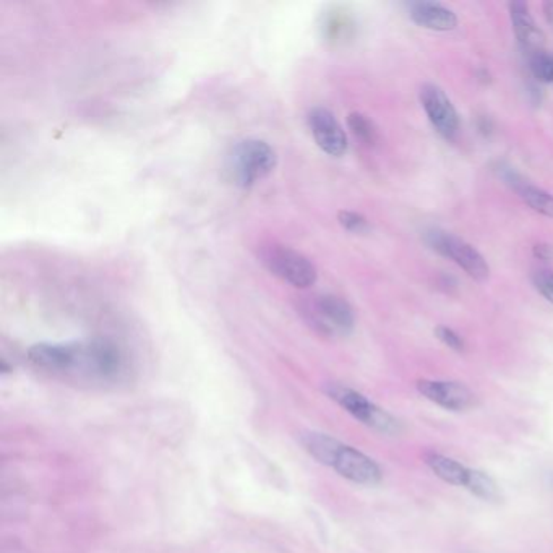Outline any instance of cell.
Segmentation results:
<instances>
[{
	"label": "cell",
	"instance_id": "20",
	"mask_svg": "<svg viewBox=\"0 0 553 553\" xmlns=\"http://www.w3.org/2000/svg\"><path fill=\"white\" fill-rule=\"evenodd\" d=\"M534 285H536L537 291L542 294L547 301L553 303V273L539 271L534 275Z\"/></svg>",
	"mask_w": 553,
	"mask_h": 553
},
{
	"label": "cell",
	"instance_id": "9",
	"mask_svg": "<svg viewBox=\"0 0 553 553\" xmlns=\"http://www.w3.org/2000/svg\"><path fill=\"white\" fill-rule=\"evenodd\" d=\"M307 122L320 150L333 158L343 156L347 150V136L331 110L313 108L307 116Z\"/></svg>",
	"mask_w": 553,
	"mask_h": 553
},
{
	"label": "cell",
	"instance_id": "1",
	"mask_svg": "<svg viewBox=\"0 0 553 553\" xmlns=\"http://www.w3.org/2000/svg\"><path fill=\"white\" fill-rule=\"evenodd\" d=\"M34 367L62 377L114 383L124 377L127 356L110 339L83 343L34 344L28 351Z\"/></svg>",
	"mask_w": 553,
	"mask_h": 553
},
{
	"label": "cell",
	"instance_id": "4",
	"mask_svg": "<svg viewBox=\"0 0 553 553\" xmlns=\"http://www.w3.org/2000/svg\"><path fill=\"white\" fill-rule=\"evenodd\" d=\"M276 151L269 143L247 138L235 143L227 156V171L241 187H251L276 168Z\"/></svg>",
	"mask_w": 553,
	"mask_h": 553
},
{
	"label": "cell",
	"instance_id": "2",
	"mask_svg": "<svg viewBox=\"0 0 553 553\" xmlns=\"http://www.w3.org/2000/svg\"><path fill=\"white\" fill-rule=\"evenodd\" d=\"M302 444L317 461L354 484L377 486L383 478L380 466L372 458L333 436L309 432L302 436Z\"/></svg>",
	"mask_w": 553,
	"mask_h": 553
},
{
	"label": "cell",
	"instance_id": "6",
	"mask_svg": "<svg viewBox=\"0 0 553 553\" xmlns=\"http://www.w3.org/2000/svg\"><path fill=\"white\" fill-rule=\"evenodd\" d=\"M331 399H335L344 411L349 412L354 419L359 420L364 426L377 430L386 435H396L401 430L399 420L394 419L391 414L382 409L375 402L370 401L364 394L343 385H329L327 388Z\"/></svg>",
	"mask_w": 553,
	"mask_h": 553
},
{
	"label": "cell",
	"instance_id": "3",
	"mask_svg": "<svg viewBox=\"0 0 553 553\" xmlns=\"http://www.w3.org/2000/svg\"><path fill=\"white\" fill-rule=\"evenodd\" d=\"M299 313L320 335L328 338L347 336L354 329V312L347 302L333 294H313L301 297Z\"/></svg>",
	"mask_w": 553,
	"mask_h": 553
},
{
	"label": "cell",
	"instance_id": "11",
	"mask_svg": "<svg viewBox=\"0 0 553 553\" xmlns=\"http://www.w3.org/2000/svg\"><path fill=\"white\" fill-rule=\"evenodd\" d=\"M409 15L414 23L432 31H452L458 25L456 13L438 2H412Z\"/></svg>",
	"mask_w": 553,
	"mask_h": 553
},
{
	"label": "cell",
	"instance_id": "15",
	"mask_svg": "<svg viewBox=\"0 0 553 553\" xmlns=\"http://www.w3.org/2000/svg\"><path fill=\"white\" fill-rule=\"evenodd\" d=\"M470 490V494L476 495L478 498L486 502H502V490L494 478H490L486 472L478 470H470L468 484L464 487Z\"/></svg>",
	"mask_w": 553,
	"mask_h": 553
},
{
	"label": "cell",
	"instance_id": "17",
	"mask_svg": "<svg viewBox=\"0 0 553 553\" xmlns=\"http://www.w3.org/2000/svg\"><path fill=\"white\" fill-rule=\"evenodd\" d=\"M531 72L542 83L553 82V56L545 54L544 50H539L531 54Z\"/></svg>",
	"mask_w": 553,
	"mask_h": 553
},
{
	"label": "cell",
	"instance_id": "18",
	"mask_svg": "<svg viewBox=\"0 0 553 553\" xmlns=\"http://www.w3.org/2000/svg\"><path fill=\"white\" fill-rule=\"evenodd\" d=\"M339 224L352 234H365L369 231V221L364 218L359 213L354 211H339L338 213Z\"/></svg>",
	"mask_w": 553,
	"mask_h": 553
},
{
	"label": "cell",
	"instance_id": "8",
	"mask_svg": "<svg viewBox=\"0 0 553 553\" xmlns=\"http://www.w3.org/2000/svg\"><path fill=\"white\" fill-rule=\"evenodd\" d=\"M420 102L436 132L452 140L458 134L460 118L452 100L444 94L443 90L436 84H424L420 88Z\"/></svg>",
	"mask_w": 553,
	"mask_h": 553
},
{
	"label": "cell",
	"instance_id": "14",
	"mask_svg": "<svg viewBox=\"0 0 553 553\" xmlns=\"http://www.w3.org/2000/svg\"><path fill=\"white\" fill-rule=\"evenodd\" d=\"M424 462L436 478H442L446 484L456 487H466L468 484L470 468H466L461 462L454 461L452 458L435 452H426Z\"/></svg>",
	"mask_w": 553,
	"mask_h": 553
},
{
	"label": "cell",
	"instance_id": "13",
	"mask_svg": "<svg viewBox=\"0 0 553 553\" xmlns=\"http://www.w3.org/2000/svg\"><path fill=\"white\" fill-rule=\"evenodd\" d=\"M510 15H512L513 30H514L521 46L524 49L531 50V54L542 50L544 33L536 25L534 18L529 12L528 4L512 2L510 4Z\"/></svg>",
	"mask_w": 553,
	"mask_h": 553
},
{
	"label": "cell",
	"instance_id": "10",
	"mask_svg": "<svg viewBox=\"0 0 553 553\" xmlns=\"http://www.w3.org/2000/svg\"><path fill=\"white\" fill-rule=\"evenodd\" d=\"M417 390L428 401L435 402L436 406L448 411H468L476 406V394L460 382L420 380Z\"/></svg>",
	"mask_w": 553,
	"mask_h": 553
},
{
	"label": "cell",
	"instance_id": "16",
	"mask_svg": "<svg viewBox=\"0 0 553 553\" xmlns=\"http://www.w3.org/2000/svg\"><path fill=\"white\" fill-rule=\"evenodd\" d=\"M347 126L352 135L367 146H373L378 140L377 127L372 122V118H367L361 112H352L347 118Z\"/></svg>",
	"mask_w": 553,
	"mask_h": 553
},
{
	"label": "cell",
	"instance_id": "5",
	"mask_svg": "<svg viewBox=\"0 0 553 553\" xmlns=\"http://www.w3.org/2000/svg\"><path fill=\"white\" fill-rule=\"evenodd\" d=\"M260 261L271 275L299 289L312 287L319 277L315 265L305 255L285 245H265L260 251Z\"/></svg>",
	"mask_w": 553,
	"mask_h": 553
},
{
	"label": "cell",
	"instance_id": "22",
	"mask_svg": "<svg viewBox=\"0 0 553 553\" xmlns=\"http://www.w3.org/2000/svg\"><path fill=\"white\" fill-rule=\"evenodd\" d=\"M544 12L547 22L553 26V2H545Z\"/></svg>",
	"mask_w": 553,
	"mask_h": 553
},
{
	"label": "cell",
	"instance_id": "19",
	"mask_svg": "<svg viewBox=\"0 0 553 553\" xmlns=\"http://www.w3.org/2000/svg\"><path fill=\"white\" fill-rule=\"evenodd\" d=\"M435 336L446 347H450L452 351L464 352V349H466L464 339L452 328L440 325V327L435 328Z\"/></svg>",
	"mask_w": 553,
	"mask_h": 553
},
{
	"label": "cell",
	"instance_id": "21",
	"mask_svg": "<svg viewBox=\"0 0 553 553\" xmlns=\"http://www.w3.org/2000/svg\"><path fill=\"white\" fill-rule=\"evenodd\" d=\"M534 255L539 260L553 261V245L550 243H537Z\"/></svg>",
	"mask_w": 553,
	"mask_h": 553
},
{
	"label": "cell",
	"instance_id": "7",
	"mask_svg": "<svg viewBox=\"0 0 553 553\" xmlns=\"http://www.w3.org/2000/svg\"><path fill=\"white\" fill-rule=\"evenodd\" d=\"M426 242L432 250L443 255L461 267L472 279L486 281L490 276V267L486 259L470 243L450 233L432 229L426 234Z\"/></svg>",
	"mask_w": 553,
	"mask_h": 553
},
{
	"label": "cell",
	"instance_id": "12",
	"mask_svg": "<svg viewBox=\"0 0 553 553\" xmlns=\"http://www.w3.org/2000/svg\"><path fill=\"white\" fill-rule=\"evenodd\" d=\"M503 180L514 189L522 200L526 201V205L531 206L532 210L547 216L553 218V195L552 193L545 192L544 189L536 187L531 184L528 180H524L522 177L514 172L512 168L502 169Z\"/></svg>",
	"mask_w": 553,
	"mask_h": 553
}]
</instances>
